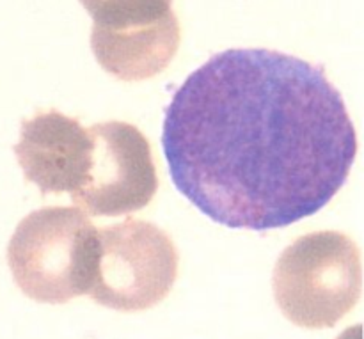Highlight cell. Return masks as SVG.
Here are the masks:
<instances>
[{
  "label": "cell",
  "mask_w": 364,
  "mask_h": 339,
  "mask_svg": "<svg viewBox=\"0 0 364 339\" xmlns=\"http://www.w3.org/2000/svg\"><path fill=\"white\" fill-rule=\"evenodd\" d=\"M181 31L174 11L160 20L123 28H91V50L100 66L123 82L162 73L180 48Z\"/></svg>",
  "instance_id": "7"
},
{
  "label": "cell",
  "mask_w": 364,
  "mask_h": 339,
  "mask_svg": "<svg viewBox=\"0 0 364 339\" xmlns=\"http://www.w3.org/2000/svg\"><path fill=\"white\" fill-rule=\"evenodd\" d=\"M281 313L302 329H331L361 298V252L340 231H316L288 245L272 276Z\"/></svg>",
  "instance_id": "3"
},
{
  "label": "cell",
  "mask_w": 364,
  "mask_h": 339,
  "mask_svg": "<svg viewBox=\"0 0 364 339\" xmlns=\"http://www.w3.org/2000/svg\"><path fill=\"white\" fill-rule=\"evenodd\" d=\"M89 131V180L71 195V201L95 217H121L146 208L159 190V176L144 134L123 121L92 124Z\"/></svg>",
  "instance_id": "5"
},
{
  "label": "cell",
  "mask_w": 364,
  "mask_h": 339,
  "mask_svg": "<svg viewBox=\"0 0 364 339\" xmlns=\"http://www.w3.org/2000/svg\"><path fill=\"white\" fill-rule=\"evenodd\" d=\"M178 277V251L166 231L146 220L98 230V256L89 297L103 308L137 313L155 308Z\"/></svg>",
  "instance_id": "4"
},
{
  "label": "cell",
  "mask_w": 364,
  "mask_h": 339,
  "mask_svg": "<svg viewBox=\"0 0 364 339\" xmlns=\"http://www.w3.org/2000/svg\"><path fill=\"white\" fill-rule=\"evenodd\" d=\"M14 155L27 181L41 194L73 195L89 180L92 137L80 121L59 110H46L23 121Z\"/></svg>",
  "instance_id": "6"
},
{
  "label": "cell",
  "mask_w": 364,
  "mask_h": 339,
  "mask_svg": "<svg viewBox=\"0 0 364 339\" xmlns=\"http://www.w3.org/2000/svg\"><path fill=\"white\" fill-rule=\"evenodd\" d=\"M338 339H361V325H355L352 329H347Z\"/></svg>",
  "instance_id": "9"
},
{
  "label": "cell",
  "mask_w": 364,
  "mask_h": 339,
  "mask_svg": "<svg viewBox=\"0 0 364 339\" xmlns=\"http://www.w3.org/2000/svg\"><path fill=\"white\" fill-rule=\"evenodd\" d=\"M95 27L123 28L151 23L171 13L173 0H78Z\"/></svg>",
  "instance_id": "8"
},
{
  "label": "cell",
  "mask_w": 364,
  "mask_h": 339,
  "mask_svg": "<svg viewBox=\"0 0 364 339\" xmlns=\"http://www.w3.org/2000/svg\"><path fill=\"white\" fill-rule=\"evenodd\" d=\"M98 230L80 208L46 206L28 213L7 245L16 286L41 304H66L91 290Z\"/></svg>",
  "instance_id": "2"
},
{
  "label": "cell",
  "mask_w": 364,
  "mask_h": 339,
  "mask_svg": "<svg viewBox=\"0 0 364 339\" xmlns=\"http://www.w3.org/2000/svg\"><path fill=\"white\" fill-rule=\"evenodd\" d=\"M176 190L230 230L274 231L326 208L350 176L358 134L320 64L269 48L210 57L166 109Z\"/></svg>",
  "instance_id": "1"
}]
</instances>
